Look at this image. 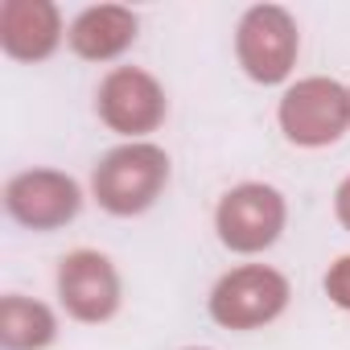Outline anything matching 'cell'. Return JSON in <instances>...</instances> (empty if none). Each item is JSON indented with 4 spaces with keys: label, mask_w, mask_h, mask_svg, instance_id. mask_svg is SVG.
<instances>
[{
    "label": "cell",
    "mask_w": 350,
    "mask_h": 350,
    "mask_svg": "<svg viewBox=\"0 0 350 350\" xmlns=\"http://www.w3.org/2000/svg\"><path fill=\"white\" fill-rule=\"evenodd\" d=\"M169 152L148 144V140H128L111 152L99 157L91 169V198L103 215L116 219H136L157 206V198L169 186Z\"/></svg>",
    "instance_id": "obj_1"
},
{
    "label": "cell",
    "mask_w": 350,
    "mask_h": 350,
    "mask_svg": "<svg viewBox=\"0 0 350 350\" xmlns=\"http://www.w3.org/2000/svg\"><path fill=\"white\" fill-rule=\"evenodd\" d=\"M288 297H293V284L284 272H276L272 264H239L215 280L206 309L215 325L247 334V329L272 325L288 309Z\"/></svg>",
    "instance_id": "obj_2"
},
{
    "label": "cell",
    "mask_w": 350,
    "mask_h": 350,
    "mask_svg": "<svg viewBox=\"0 0 350 350\" xmlns=\"http://www.w3.org/2000/svg\"><path fill=\"white\" fill-rule=\"evenodd\" d=\"M280 132L288 144L297 148H329L350 132V87H342L338 79L313 75V79H297L276 107Z\"/></svg>",
    "instance_id": "obj_3"
},
{
    "label": "cell",
    "mask_w": 350,
    "mask_h": 350,
    "mask_svg": "<svg viewBox=\"0 0 350 350\" xmlns=\"http://www.w3.org/2000/svg\"><path fill=\"white\" fill-rule=\"evenodd\" d=\"M288 223V202L268 182H239L231 186L215 206V231L219 243L235 256H260L268 252Z\"/></svg>",
    "instance_id": "obj_4"
},
{
    "label": "cell",
    "mask_w": 350,
    "mask_h": 350,
    "mask_svg": "<svg viewBox=\"0 0 350 350\" xmlns=\"http://www.w3.org/2000/svg\"><path fill=\"white\" fill-rule=\"evenodd\" d=\"M301 54L297 17L284 5H252L235 29V58L243 75L260 87H276L293 75Z\"/></svg>",
    "instance_id": "obj_5"
},
{
    "label": "cell",
    "mask_w": 350,
    "mask_h": 350,
    "mask_svg": "<svg viewBox=\"0 0 350 350\" xmlns=\"http://www.w3.org/2000/svg\"><path fill=\"white\" fill-rule=\"evenodd\" d=\"M95 116L107 132L144 140L169 116V95L144 66H111L95 87Z\"/></svg>",
    "instance_id": "obj_6"
},
{
    "label": "cell",
    "mask_w": 350,
    "mask_h": 350,
    "mask_svg": "<svg viewBox=\"0 0 350 350\" xmlns=\"http://www.w3.org/2000/svg\"><path fill=\"white\" fill-rule=\"evenodd\" d=\"M5 211L25 231H62L83 211V186L62 169H21L5 182Z\"/></svg>",
    "instance_id": "obj_7"
},
{
    "label": "cell",
    "mask_w": 350,
    "mask_h": 350,
    "mask_svg": "<svg viewBox=\"0 0 350 350\" xmlns=\"http://www.w3.org/2000/svg\"><path fill=\"white\" fill-rule=\"evenodd\" d=\"M58 301L66 309V317L83 321V325H103L120 313L124 288H120V272L111 264V256L95 252V247H75L58 260Z\"/></svg>",
    "instance_id": "obj_8"
},
{
    "label": "cell",
    "mask_w": 350,
    "mask_h": 350,
    "mask_svg": "<svg viewBox=\"0 0 350 350\" xmlns=\"http://www.w3.org/2000/svg\"><path fill=\"white\" fill-rule=\"evenodd\" d=\"M62 13L54 0H5L0 5V50L13 62H46L62 46Z\"/></svg>",
    "instance_id": "obj_9"
},
{
    "label": "cell",
    "mask_w": 350,
    "mask_h": 350,
    "mask_svg": "<svg viewBox=\"0 0 350 350\" xmlns=\"http://www.w3.org/2000/svg\"><path fill=\"white\" fill-rule=\"evenodd\" d=\"M136 29H140V21L128 5H91L70 21L66 46L83 62H116L124 50H132Z\"/></svg>",
    "instance_id": "obj_10"
},
{
    "label": "cell",
    "mask_w": 350,
    "mask_h": 350,
    "mask_svg": "<svg viewBox=\"0 0 350 350\" xmlns=\"http://www.w3.org/2000/svg\"><path fill=\"white\" fill-rule=\"evenodd\" d=\"M58 338V317L50 305L9 293L0 297V346L5 350H46Z\"/></svg>",
    "instance_id": "obj_11"
},
{
    "label": "cell",
    "mask_w": 350,
    "mask_h": 350,
    "mask_svg": "<svg viewBox=\"0 0 350 350\" xmlns=\"http://www.w3.org/2000/svg\"><path fill=\"white\" fill-rule=\"evenodd\" d=\"M321 288H325V297H329L338 309H346V313H350V256H338V260L325 268Z\"/></svg>",
    "instance_id": "obj_12"
},
{
    "label": "cell",
    "mask_w": 350,
    "mask_h": 350,
    "mask_svg": "<svg viewBox=\"0 0 350 350\" xmlns=\"http://www.w3.org/2000/svg\"><path fill=\"white\" fill-rule=\"evenodd\" d=\"M334 219L342 223V231H350V173L338 182V190H334Z\"/></svg>",
    "instance_id": "obj_13"
},
{
    "label": "cell",
    "mask_w": 350,
    "mask_h": 350,
    "mask_svg": "<svg viewBox=\"0 0 350 350\" xmlns=\"http://www.w3.org/2000/svg\"><path fill=\"white\" fill-rule=\"evenodd\" d=\"M186 350H211V346H186Z\"/></svg>",
    "instance_id": "obj_14"
}]
</instances>
